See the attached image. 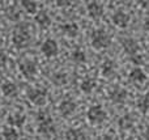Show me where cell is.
Wrapping results in <instances>:
<instances>
[{
    "instance_id": "ac0fdd59",
    "label": "cell",
    "mask_w": 149,
    "mask_h": 140,
    "mask_svg": "<svg viewBox=\"0 0 149 140\" xmlns=\"http://www.w3.org/2000/svg\"><path fill=\"white\" fill-rule=\"evenodd\" d=\"M1 92L4 96L7 97H13L17 94V86L13 83H4L1 85Z\"/></svg>"
},
{
    "instance_id": "5bb4252c",
    "label": "cell",
    "mask_w": 149,
    "mask_h": 140,
    "mask_svg": "<svg viewBox=\"0 0 149 140\" xmlns=\"http://www.w3.org/2000/svg\"><path fill=\"white\" fill-rule=\"evenodd\" d=\"M36 22L38 24L41 28H49L50 25H51V18H50V16L47 15L46 12H38L36 15Z\"/></svg>"
},
{
    "instance_id": "2e32d148",
    "label": "cell",
    "mask_w": 149,
    "mask_h": 140,
    "mask_svg": "<svg viewBox=\"0 0 149 140\" xmlns=\"http://www.w3.org/2000/svg\"><path fill=\"white\" fill-rule=\"evenodd\" d=\"M63 33L65 34L67 37H71V38H74V37L79 34V26L76 25L74 22H70V24H64L62 26Z\"/></svg>"
},
{
    "instance_id": "f546056e",
    "label": "cell",
    "mask_w": 149,
    "mask_h": 140,
    "mask_svg": "<svg viewBox=\"0 0 149 140\" xmlns=\"http://www.w3.org/2000/svg\"><path fill=\"white\" fill-rule=\"evenodd\" d=\"M7 55L4 54L3 51H0V68H3L5 64H7Z\"/></svg>"
},
{
    "instance_id": "cb8c5ba5",
    "label": "cell",
    "mask_w": 149,
    "mask_h": 140,
    "mask_svg": "<svg viewBox=\"0 0 149 140\" xmlns=\"http://www.w3.org/2000/svg\"><path fill=\"white\" fill-rule=\"evenodd\" d=\"M65 139L67 140H81L82 139V132L76 128H70L65 132Z\"/></svg>"
},
{
    "instance_id": "484cf974",
    "label": "cell",
    "mask_w": 149,
    "mask_h": 140,
    "mask_svg": "<svg viewBox=\"0 0 149 140\" xmlns=\"http://www.w3.org/2000/svg\"><path fill=\"white\" fill-rule=\"evenodd\" d=\"M72 60L74 63H84L86 60V56H85V52L82 50H74L72 52Z\"/></svg>"
},
{
    "instance_id": "603a6c76",
    "label": "cell",
    "mask_w": 149,
    "mask_h": 140,
    "mask_svg": "<svg viewBox=\"0 0 149 140\" xmlns=\"http://www.w3.org/2000/svg\"><path fill=\"white\" fill-rule=\"evenodd\" d=\"M21 4H22V7L25 8V10L28 13H30V15L37 13V3L36 1H33V0H22Z\"/></svg>"
},
{
    "instance_id": "5b68a950",
    "label": "cell",
    "mask_w": 149,
    "mask_h": 140,
    "mask_svg": "<svg viewBox=\"0 0 149 140\" xmlns=\"http://www.w3.org/2000/svg\"><path fill=\"white\" fill-rule=\"evenodd\" d=\"M20 71L25 77L31 79L37 73V64L31 60H24L20 63Z\"/></svg>"
},
{
    "instance_id": "52a82bcc",
    "label": "cell",
    "mask_w": 149,
    "mask_h": 140,
    "mask_svg": "<svg viewBox=\"0 0 149 140\" xmlns=\"http://www.w3.org/2000/svg\"><path fill=\"white\" fill-rule=\"evenodd\" d=\"M122 46H123L124 51H126V54H128L130 56H134V55L137 54V51H139V43H137L136 41H135L134 38H124L123 41H122Z\"/></svg>"
},
{
    "instance_id": "277c9868",
    "label": "cell",
    "mask_w": 149,
    "mask_h": 140,
    "mask_svg": "<svg viewBox=\"0 0 149 140\" xmlns=\"http://www.w3.org/2000/svg\"><path fill=\"white\" fill-rule=\"evenodd\" d=\"M106 111L102 109L101 106L95 105V106H92L89 110H88V119L90 120L94 125H100V123L105 122L106 119Z\"/></svg>"
},
{
    "instance_id": "ba28073f",
    "label": "cell",
    "mask_w": 149,
    "mask_h": 140,
    "mask_svg": "<svg viewBox=\"0 0 149 140\" xmlns=\"http://www.w3.org/2000/svg\"><path fill=\"white\" fill-rule=\"evenodd\" d=\"M86 9H88V13H89L90 17L95 18V20H97V18H101L103 16V5L98 1L89 3L88 7H86Z\"/></svg>"
},
{
    "instance_id": "7c38bea8",
    "label": "cell",
    "mask_w": 149,
    "mask_h": 140,
    "mask_svg": "<svg viewBox=\"0 0 149 140\" xmlns=\"http://www.w3.org/2000/svg\"><path fill=\"white\" fill-rule=\"evenodd\" d=\"M74 110H76V104L70 98L62 101L60 105H59V111L63 117H68V115H71Z\"/></svg>"
},
{
    "instance_id": "d6986e66",
    "label": "cell",
    "mask_w": 149,
    "mask_h": 140,
    "mask_svg": "<svg viewBox=\"0 0 149 140\" xmlns=\"http://www.w3.org/2000/svg\"><path fill=\"white\" fill-rule=\"evenodd\" d=\"M95 85H97V81L92 77H88V79H85V80H82L80 88H81V91L84 92V93H90V92L95 88Z\"/></svg>"
},
{
    "instance_id": "8d00e7d4",
    "label": "cell",
    "mask_w": 149,
    "mask_h": 140,
    "mask_svg": "<svg viewBox=\"0 0 149 140\" xmlns=\"http://www.w3.org/2000/svg\"><path fill=\"white\" fill-rule=\"evenodd\" d=\"M0 140H1V135H0Z\"/></svg>"
},
{
    "instance_id": "e0dca14e",
    "label": "cell",
    "mask_w": 149,
    "mask_h": 140,
    "mask_svg": "<svg viewBox=\"0 0 149 140\" xmlns=\"http://www.w3.org/2000/svg\"><path fill=\"white\" fill-rule=\"evenodd\" d=\"M5 16H7V18L10 21H18L20 20L21 12L16 5H9V7H7V9H5Z\"/></svg>"
},
{
    "instance_id": "9a60e30c",
    "label": "cell",
    "mask_w": 149,
    "mask_h": 140,
    "mask_svg": "<svg viewBox=\"0 0 149 140\" xmlns=\"http://www.w3.org/2000/svg\"><path fill=\"white\" fill-rule=\"evenodd\" d=\"M25 115L24 114H18V113H16V114H10L9 117H8V123H9L10 126H15V127H22L24 123H25Z\"/></svg>"
},
{
    "instance_id": "e575fe53",
    "label": "cell",
    "mask_w": 149,
    "mask_h": 140,
    "mask_svg": "<svg viewBox=\"0 0 149 140\" xmlns=\"http://www.w3.org/2000/svg\"><path fill=\"white\" fill-rule=\"evenodd\" d=\"M144 29L149 33V20H147V21L144 22Z\"/></svg>"
},
{
    "instance_id": "6da1fadb",
    "label": "cell",
    "mask_w": 149,
    "mask_h": 140,
    "mask_svg": "<svg viewBox=\"0 0 149 140\" xmlns=\"http://www.w3.org/2000/svg\"><path fill=\"white\" fill-rule=\"evenodd\" d=\"M13 43L16 45V47H25L26 45H29L30 42V34L28 30V25H18L17 28L13 31V37H12Z\"/></svg>"
},
{
    "instance_id": "836d02e7",
    "label": "cell",
    "mask_w": 149,
    "mask_h": 140,
    "mask_svg": "<svg viewBox=\"0 0 149 140\" xmlns=\"http://www.w3.org/2000/svg\"><path fill=\"white\" fill-rule=\"evenodd\" d=\"M143 135H144L145 140H149V127L145 128V131H144V134H143Z\"/></svg>"
},
{
    "instance_id": "4316f807",
    "label": "cell",
    "mask_w": 149,
    "mask_h": 140,
    "mask_svg": "<svg viewBox=\"0 0 149 140\" xmlns=\"http://www.w3.org/2000/svg\"><path fill=\"white\" fill-rule=\"evenodd\" d=\"M4 140H20L18 139V132L15 128H7L4 131Z\"/></svg>"
},
{
    "instance_id": "83f0119b",
    "label": "cell",
    "mask_w": 149,
    "mask_h": 140,
    "mask_svg": "<svg viewBox=\"0 0 149 140\" xmlns=\"http://www.w3.org/2000/svg\"><path fill=\"white\" fill-rule=\"evenodd\" d=\"M47 118H50V115H49V113L47 111H39L38 115H37L38 122H41V120H43V119H47Z\"/></svg>"
},
{
    "instance_id": "4fadbf2b",
    "label": "cell",
    "mask_w": 149,
    "mask_h": 140,
    "mask_svg": "<svg viewBox=\"0 0 149 140\" xmlns=\"http://www.w3.org/2000/svg\"><path fill=\"white\" fill-rule=\"evenodd\" d=\"M130 80L135 84H143L147 80V75L144 73V71H143L141 68L136 67L130 72Z\"/></svg>"
},
{
    "instance_id": "8992f818",
    "label": "cell",
    "mask_w": 149,
    "mask_h": 140,
    "mask_svg": "<svg viewBox=\"0 0 149 140\" xmlns=\"http://www.w3.org/2000/svg\"><path fill=\"white\" fill-rule=\"evenodd\" d=\"M41 50L47 58H52L58 54L59 49H58V43L54 41V39H46V41L42 43Z\"/></svg>"
},
{
    "instance_id": "ffe728a7",
    "label": "cell",
    "mask_w": 149,
    "mask_h": 140,
    "mask_svg": "<svg viewBox=\"0 0 149 140\" xmlns=\"http://www.w3.org/2000/svg\"><path fill=\"white\" fill-rule=\"evenodd\" d=\"M114 70H115V63H114L113 60H110V59L105 60V62H103V64H102V68H101L102 75L106 76V77H109V76L113 75Z\"/></svg>"
},
{
    "instance_id": "7402d4cb",
    "label": "cell",
    "mask_w": 149,
    "mask_h": 140,
    "mask_svg": "<svg viewBox=\"0 0 149 140\" xmlns=\"http://www.w3.org/2000/svg\"><path fill=\"white\" fill-rule=\"evenodd\" d=\"M137 107H139V110L141 113H144V114L149 113V94L143 96L141 98L137 101Z\"/></svg>"
},
{
    "instance_id": "d4e9b609",
    "label": "cell",
    "mask_w": 149,
    "mask_h": 140,
    "mask_svg": "<svg viewBox=\"0 0 149 140\" xmlns=\"http://www.w3.org/2000/svg\"><path fill=\"white\" fill-rule=\"evenodd\" d=\"M51 79H52V83H54L55 85H64V84L68 81L67 75H65V73H62V72L54 73Z\"/></svg>"
},
{
    "instance_id": "f1b7e54d",
    "label": "cell",
    "mask_w": 149,
    "mask_h": 140,
    "mask_svg": "<svg viewBox=\"0 0 149 140\" xmlns=\"http://www.w3.org/2000/svg\"><path fill=\"white\" fill-rule=\"evenodd\" d=\"M131 60H132V63L134 64H136V65H139V64H141L143 63V58L140 56V55H134V56H131Z\"/></svg>"
},
{
    "instance_id": "3957f363",
    "label": "cell",
    "mask_w": 149,
    "mask_h": 140,
    "mask_svg": "<svg viewBox=\"0 0 149 140\" xmlns=\"http://www.w3.org/2000/svg\"><path fill=\"white\" fill-rule=\"evenodd\" d=\"M28 98L31 104L37 105V106H43L46 104L47 100V92L43 89H38V88H29L28 89Z\"/></svg>"
},
{
    "instance_id": "9c48e42d",
    "label": "cell",
    "mask_w": 149,
    "mask_h": 140,
    "mask_svg": "<svg viewBox=\"0 0 149 140\" xmlns=\"http://www.w3.org/2000/svg\"><path fill=\"white\" fill-rule=\"evenodd\" d=\"M113 22L118 28H126L130 24V15H127L123 10H116L113 15Z\"/></svg>"
},
{
    "instance_id": "8fae6325",
    "label": "cell",
    "mask_w": 149,
    "mask_h": 140,
    "mask_svg": "<svg viewBox=\"0 0 149 140\" xmlns=\"http://www.w3.org/2000/svg\"><path fill=\"white\" fill-rule=\"evenodd\" d=\"M110 100L114 104H123L127 98V92L123 88H114L109 94Z\"/></svg>"
},
{
    "instance_id": "4dcf8cb0",
    "label": "cell",
    "mask_w": 149,
    "mask_h": 140,
    "mask_svg": "<svg viewBox=\"0 0 149 140\" xmlns=\"http://www.w3.org/2000/svg\"><path fill=\"white\" fill-rule=\"evenodd\" d=\"M71 1H68V0H58L56 1V5L58 7H65V5H70Z\"/></svg>"
},
{
    "instance_id": "30bf717a",
    "label": "cell",
    "mask_w": 149,
    "mask_h": 140,
    "mask_svg": "<svg viewBox=\"0 0 149 140\" xmlns=\"http://www.w3.org/2000/svg\"><path fill=\"white\" fill-rule=\"evenodd\" d=\"M38 128H39V132L43 134V135H52L55 134V126H54V122H52L51 118H47V119H43L41 122H38Z\"/></svg>"
},
{
    "instance_id": "d6a6232c",
    "label": "cell",
    "mask_w": 149,
    "mask_h": 140,
    "mask_svg": "<svg viewBox=\"0 0 149 140\" xmlns=\"http://www.w3.org/2000/svg\"><path fill=\"white\" fill-rule=\"evenodd\" d=\"M98 140H115V139H114L113 136H110V135H103L102 138H100Z\"/></svg>"
},
{
    "instance_id": "1f68e13d",
    "label": "cell",
    "mask_w": 149,
    "mask_h": 140,
    "mask_svg": "<svg viewBox=\"0 0 149 140\" xmlns=\"http://www.w3.org/2000/svg\"><path fill=\"white\" fill-rule=\"evenodd\" d=\"M140 5H141L143 8H149V0H143V1H140Z\"/></svg>"
},
{
    "instance_id": "d590c367",
    "label": "cell",
    "mask_w": 149,
    "mask_h": 140,
    "mask_svg": "<svg viewBox=\"0 0 149 140\" xmlns=\"http://www.w3.org/2000/svg\"><path fill=\"white\" fill-rule=\"evenodd\" d=\"M20 140H30L29 138H22V139H20Z\"/></svg>"
},
{
    "instance_id": "7a4b0ae2",
    "label": "cell",
    "mask_w": 149,
    "mask_h": 140,
    "mask_svg": "<svg viewBox=\"0 0 149 140\" xmlns=\"http://www.w3.org/2000/svg\"><path fill=\"white\" fill-rule=\"evenodd\" d=\"M111 43V38L105 30L102 29H97L93 31L92 34V46L94 49L100 50V49H106L109 47Z\"/></svg>"
},
{
    "instance_id": "44dd1931",
    "label": "cell",
    "mask_w": 149,
    "mask_h": 140,
    "mask_svg": "<svg viewBox=\"0 0 149 140\" xmlns=\"http://www.w3.org/2000/svg\"><path fill=\"white\" fill-rule=\"evenodd\" d=\"M118 125L122 130H128L134 126V119H132L131 115H123L122 118H119Z\"/></svg>"
}]
</instances>
